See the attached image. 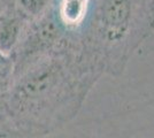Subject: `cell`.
Segmentation results:
<instances>
[{
	"label": "cell",
	"instance_id": "obj_1",
	"mask_svg": "<svg viewBox=\"0 0 154 138\" xmlns=\"http://www.w3.org/2000/svg\"><path fill=\"white\" fill-rule=\"evenodd\" d=\"M154 31V0H92L74 32L83 53L105 75L120 77Z\"/></svg>",
	"mask_w": 154,
	"mask_h": 138
},
{
	"label": "cell",
	"instance_id": "obj_2",
	"mask_svg": "<svg viewBox=\"0 0 154 138\" xmlns=\"http://www.w3.org/2000/svg\"><path fill=\"white\" fill-rule=\"evenodd\" d=\"M92 0H58L57 15L69 32H76L83 26Z\"/></svg>",
	"mask_w": 154,
	"mask_h": 138
},
{
	"label": "cell",
	"instance_id": "obj_3",
	"mask_svg": "<svg viewBox=\"0 0 154 138\" xmlns=\"http://www.w3.org/2000/svg\"><path fill=\"white\" fill-rule=\"evenodd\" d=\"M23 17L19 12L0 15V52L7 57L19 46L23 32Z\"/></svg>",
	"mask_w": 154,
	"mask_h": 138
},
{
	"label": "cell",
	"instance_id": "obj_4",
	"mask_svg": "<svg viewBox=\"0 0 154 138\" xmlns=\"http://www.w3.org/2000/svg\"><path fill=\"white\" fill-rule=\"evenodd\" d=\"M58 0H17V12L30 22H36L54 11Z\"/></svg>",
	"mask_w": 154,
	"mask_h": 138
},
{
	"label": "cell",
	"instance_id": "obj_5",
	"mask_svg": "<svg viewBox=\"0 0 154 138\" xmlns=\"http://www.w3.org/2000/svg\"><path fill=\"white\" fill-rule=\"evenodd\" d=\"M14 58L7 57L0 52V84L9 78L13 74L14 69Z\"/></svg>",
	"mask_w": 154,
	"mask_h": 138
}]
</instances>
